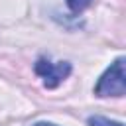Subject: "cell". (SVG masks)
<instances>
[{
	"label": "cell",
	"mask_w": 126,
	"mask_h": 126,
	"mask_svg": "<svg viewBox=\"0 0 126 126\" xmlns=\"http://www.w3.org/2000/svg\"><path fill=\"white\" fill-rule=\"evenodd\" d=\"M126 93V81H124V57H118L98 79L94 87V94L104 96H122Z\"/></svg>",
	"instance_id": "cell-1"
},
{
	"label": "cell",
	"mask_w": 126,
	"mask_h": 126,
	"mask_svg": "<svg viewBox=\"0 0 126 126\" xmlns=\"http://www.w3.org/2000/svg\"><path fill=\"white\" fill-rule=\"evenodd\" d=\"M33 71L43 79L45 89H55L71 75V63L69 61H49L47 57H39L33 65Z\"/></svg>",
	"instance_id": "cell-2"
},
{
	"label": "cell",
	"mask_w": 126,
	"mask_h": 126,
	"mask_svg": "<svg viewBox=\"0 0 126 126\" xmlns=\"http://www.w3.org/2000/svg\"><path fill=\"white\" fill-rule=\"evenodd\" d=\"M89 126H124V124L116 122V120H110V118H104V116H91Z\"/></svg>",
	"instance_id": "cell-3"
},
{
	"label": "cell",
	"mask_w": 126,
	"mask_h": 126,
	"mask_svg": "<svg viewBox=\"0 0 126 126\" xmlns=\"http://www.w3.org/2000/svg\"><path fill=\"white\" fill-rule=\"evenodd\" d=\"M89 4H91V0H67V6H69L75 14L81 12V10H85Z\"/></svg>",
	"instance_id": "cell-4"
},
{
	"label": "cell",
	"mask_w": 126,
	"mask_h": 126,
	"mask_svg": "<svg viewBox=\"0 0 126 126\" xmlns=\"http://www.w3.org/2000/svg\"><path fill=\"white\" fill-rule=\"evenodd\" d=\"M33 126H57V124H53V122H35Z\"/></svg>",
	"instance_id": "cell-5"
}]
</instances>
